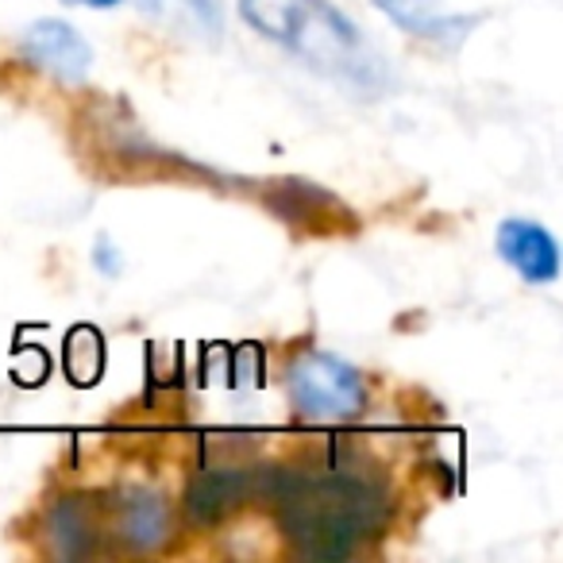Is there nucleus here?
<instances>
[{
    "label": "nucleus",
    "mask_w": 563,
    "mask_h": 563,
    "mask_svg": "<svg viewBox=\"0 0 563 563\" xmlns=\"http://www.w3.org/2000/svg\"><path fill=\"white\" fill-rule=\"evenodd\" d=\"M266 490V471L255 467H205L201 475L189 483L186 490V509L197 525H217L224 521L228 514L243 506L251 494H263Z\"/></svg>",
    "instance_id": "obj_6"
},
{
    "label": "nucleus",
    "mask_w": 563,
    "mask_h": 563,
    "mask_svg": "<svg viewBox=\"0 0 563 563\" xmlns=\"http://www.w3.org/2000/svg\"><path fill=\"white\" fill-rule=\"evenodd\" d=\"M101 371H104V340L89 324H78L66 336V375L78 386H93L101 378Z\"/></svg>",
    "instance_id": "obj_10"
},
{
    "label": "nucleus",
    "mask_w": 563,
    "mask_h": 563,
    "mask_svg": "<svg viewBox=\"0 0 563 563\" xmlns=\"http://www.w3.org/2000/svg\"><path fill=\"white\" fill-rule=\"evenodd\" d=\"M375 4L383 9V16L394 27H401L413 40L432 43V47H444V51H460L463 40L483 20V16H467V12H448L440 0H375Z\"/></svg>",
    "instance_id": "obj_8"
},
{
    "label": "nucleus",
    "mask_w": 563,
    "mask_h": 563,
    "mask_svg": "<svg viewBox=\"0 0 563 563\" xmlns=\"http://www.w3.org/2000/svg\"><path fill=\"white\" fill-rule=\"evenodd\" d=\"M263 498L274 501L278 525L306 560H347L390 521V494L378 478L344 463L298 471H266Z\"/></svg>",
    "instance_id": "obj_1"
},
{
    "label": "nucleus",
    "mask_w": 563,
    "mask_h": 563,
    "mask_svg": "<svg viewBox=\"0 0 563 563\" xmlns=\"http://www.w3.org/2000/svg\"><path fill=\"white\" fill-rule=\"evenodd\" d=\"M151 9H155L158 0H147ZM189 4V12H194L197 20H201L205 27H212V32H217L220 27V20H224V12H220V0H186Z\"/></svg>",
    "instance_id": "obj_12"
},
{
    "label": "nucleus",
    "mask_w": 563,
    "mask_h": 563,
    "mask_svg": "<svg viewBox=\"0 0 563 563\" xmlns=\"http://www.w3.org/2000/svg\"><path fill=\"white\" fill-rule=\"evenodd\" d=\"M112 532L124 548L151 552L170 537V501L151 486H124L109 501Z\"/></svg>",
    "instance_id": "obj_7"
},
{
    "label": "nucleus",
    "mask_w": 563,
    "mask_h": 563,
    "mask_svg": "<svg viewBox=\"0 0 563 563\" xmlns=\"http://www.w3.org/2000/svg\"><path fill=\"white\" fill-rule=\"evenodd\" d=\"M240 20L313 74L360 93H383L390 66L332 0H240Z\"/></svg>",
    "instance_id": "obj_2"
},
{
    "label": "nucleus",
    "mask_w": 563,
    "mask_h": 563,
    "mask_svg": "<svg viewBox=\"0 0 563 563\" xmlns=\"http://www.w3.org/2000/svg\"><path fill=\"white\" fill-rule=\"evenodd\" d=\"M294 413L309 424H344L367 409V383L347 360L329 352H301L286 371Z\"/></svg>",
    "instance_id": "obj_3"
},
{
    "label": "nucleus",
    "mask_w": 563,
    "mask_h": 563,
    "mask_svg": "<svg viewBox=\"0 0 563 563\" xmlns=\"http://www.w3.org/2000/svg\"><path fill=\"white\" fill-rule=\"evenodd\" d=\"M93 266L104 274V278H120V271H124V258H120L117 243H112L109 235H97V243H93Z\"/></svg>",
    "instance_id": "obj_11"
},
{
    "label": "nucleus",
    "mask_w": 563,
    "mask_h": 563,
    "mask_svg": "<svg viewBox=\"0 0 563 563\" xmlns=\"http://www.w3.org/2000/svg\"><path fill=\"white\" fill-rule=\"evenodd\" d=\"M63 4H78V9H120L124 0H63Z\"/></svg>",
    "instance_id": "obj_13"
},
{
    "label": "nucleus",
    "mask_w": 563,
    "mask_h": 563,
    "mask_svg": "<svg viewBox=\"0 0 563 563\" xmlns=\"http://www.w3.org/2000/svg\"><path fill=\"white\" fill-rule=\"evenodd\" d=\"M20 43H24L27 63L47 70L58 81H86L89 66H93V47H89V40L70 20H58V16L35 20Z\"/></svg>",
    "instance_id": "obj_4"
},
{
    "label": "nucleus",
    "mask_w": 563,
    "mask_h": 563,
    "mask_svg": "<svg viewBox=\"0 0 563 563\" xmlns=\"http://www.w3.org/2000/svg\"><path fill=\"white\" fill-rule=\"evenodd\" d=\"M501 263H509L529 286H552L560 278V243L544 224L525 217H506L494 232Z\"/></svg>",
    "instance_id": "obj_5"
},
{
    "label": "nucleus",
    "mask_w": 563,
    "mask_h": 563,
    "mask_svg": "<svg viewBox=\"0 0 563 563\" xmlns=\"http://www.w3.org/2000/svg\"><path fill=\"white\" fill-rule=\"evenodd\" d=\"M47 540L58 560H81V555L93 552L97 521H93V509L86 506V498L70 494V498H58L47 509Z\"/></svg>",
    "instance_id": "obj_9"
}]
</instances>
